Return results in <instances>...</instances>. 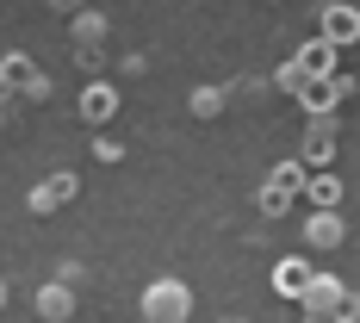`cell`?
<instances>
[{
  "instance_id": "cell-1",
  "label": "cell",
  "mask_w": 360,
  "mask_h": 323,
  "mask_svg": "<svg viewBox=\"0 0 360 323\" xmlns=\"http://www.w3.org/2000/svg\"><path fill=\"white\" fill-rule=\"evenodd\" d=\"M304 180H311V168H304V162H280V168L267 175V186L255 193L261 217H286V212H292V199L304 193Z\"/></svg>"
},
{
  "instance_id": "cell-2",
  "label": "cell",
  "mask_w": 360,
  "mask_h": 323,
  "mask_svg": "<svg viewBox=\"0 0 360 323\" xmlns=\"http://www.w3.org/2000/svg\"><path fill=\"white\" fill-rule=\"evenodd\" d=\"M186 317H193V286L186 280L143 286V323H186Z\"/></svg>"
},
{
  "instance_id": "cell-3",
  "label": "cell",
  "mask_w": 360,
  "mask_h": 323,
  "mask_svg": "<svg viewBox=\"0 0 360 323\" xmlns=\"http://www.w3.org/2000/svg\"><path fill=\"white\" fill-rule=\"evenodd\" d=\"M335 144H342V125H335V112H311V125H304V144H298V162H304V168H329V162H335Z\"/></svg>"
},
{
  "instance_id": "cell-4",
  "label": "cell",
  "mask_w": 360,
  "mask_h": 323,
  "mask_svg": "<svg viewBox=\"0 0 360 323\" xmlns=\"http://www.w3.org/2000/svg\"><path fill=\"white\" fill-rule=\"evenodd\" d=\"M0 75H6V81H13V94H19V100H50V81H44V69H37L32 56H19V50H13V56H0Z\"/></svg>"
},
{
  "instance_id": "cell-5",
  "label": "cell",
  "mask_w": 360,
  "mask_h": 323,
  "mask_svg": "<svg viewBox=\"0 0 360 323\" xmlns=\"http://www.w3.org/2000/svg\"><path fill=\"white\" fill-rule=\"evenodd\" d=\"M75 193H81V180H75L69 168H63V175H44V180L32 186V199H25V212H32V217H50L56 205H69Z\"/></svg>"
},
{
  "instance_id": "cell-6",
  "label": "cell",
  "mask_w": 360,
  "mask_h": 323,
  "mask_svg": "<svg viewBox=\"0 0 360 323\" xmlns=\"http://www.w3.org/2000/svg\"><path fill=\"white\" fill-rule=\"evenodd\" d=\"M317 25H323V37L329 44H335V50H342V44H354L360 37V6H348V0H317Z\"/></svg>"
},
{
  "instance_id": "cell-7",
  "label": "cell",
  "mask_w": 360,
  "mask_h": 323,
  "mask_svg": "<svg viewBox=\"0 0 360 323\" xmlns=\"http://www.w3.org/2000/svg\"><path fill=\"white\" fill-rule=\"evenodd\" d=\"M304 243H311V249H342V243H348L342 212H335V205H317V212L304 217Z\"/></svg>"
},
{
  "instance_id": "cell-8",
  "label": "cell",
  "mask_w": 360,
  "mask_h": 323,
  "mask_svg": "<svg viewBox=\"0 0 360 323\" xmlns=\"http://www.w3.org/2000/svg\"><path fill=\"white\" fill-rule=\"evenodd\" d=\"M342 94H348L342 75H311V81L298 87V106H304V112H335V106H342Z\"/></svg>"
},
{
  "instance_id": "cell-9",
  "label": "cell",
  "mask_w": 360,
  "mask_h": 323,
  "mask_svg": "<svg viewBox=\"0 0 360 323\" xmlns=\"http://www.w3.org/2000/svg\"><path fill=\"white\" fill-rule=\"evenodd\" d=\"M342 298H348V286H342L335 274H317V280H311V292H304L298 305H304V311H323V317L335 323V311H342Z\"/></svg>"
},
{
  "instance_id": "cell-10",
  "label": "cell",
  "mask_w": 360,
  "mask_h": 323,
  "mask_svg": "<svg viewBox=\"0 0 360 323\" xmlns=\"http://www.w3.org/2000/svg\"><path fill=\"white\" fill-rule=\"evenodd\" d=\"M37 317L44 323H69L75 317V280H50L37 292Z\"/></svg>"
},
{
  "instance_id": "cell-11",
  "label": "cell",
  "mask_w": 360,
  "mask_h": 323,
  "mask_svg": "<svg viewBox=\"0 0 360 323\" xmlns=\"http://www.w3.org/2000/svg\"><path fill=\"white\" fill-rule=\"evenodd\" d=\"M311 280H317V267H311V261H298V255H292V261H274V292L304 298V292H311Z\"/></svg>"
},
{
  "instance_id": "cell-12",
  "label": "cell",
  "mask_w": 360,
  "mask_h": 323,
  "mask_svg": "<svg viewBox=\"0 0 360 323\" xmlns=\"http://www.w3.org/2000/svg\"><path fill=\"white\" fill-rule=\"evenodd\" d=\"M106 32H112V19H106V13H94V6H81V13L69 19V37L81 44V50H100Z\"/></svg>"
},
{
  "instance_id": "cell-13",
  "label": "cell",
  "mask_w": 360,
  "mask_h": 323,
  "mask_svg": "<svg viewBox=\"0 0 360 323\" xmlns=\"http://www.w3.org/2000/svg\"><path fill=\"white\" fill-rule=\"evenodd\" d=\"M112 112H118V87H106V81L81 87V118H87V125H106Z\"/></svg>"
},
{
  "instance_id": "cell-14",
  "label": "cell",
  "mask_w": 360,
  "mask_h": 323,
  "mask_svg": "<svg viewBox=\"0 0 360 323\" xmlns=\"http://www.w3.org/2000/svg\"><path fill=\"white\" fill-rule=\"evenodd\" d=\"M304 199H311V205H342V180L329 175V168H311V180H304Z\"/></svg>"
},
{
  "instance_id": "cell-15",
  "label": "cell",
  "mask_w": 360,
  "mask_h": 323,
  "mask_svg": "<svg viewBox=\"0 0 360 323\" xmlns=\"http://www.w3.org/2000/svg\"><path fill=\"white\" fill-rule=\"evenodd\" d=\"M298 63H304V75H335V44H329V37H311V44L298 50Z\"/></svg>"
},
{
  "instance_id": "cell-16",
  "label": "cell",
  "mask_w": 360,
  "mask_h": 323,
  "mask_svg": "<svg viewBox=\"0 0 360 323\" xmlns=\"http://www.w3.org/2000/svg\"><path fill=\"white\" fill-rule=\"evenodd\" d=\"M193 118H224V106H230V87H193Z\"/></svg>"
},
{
  "instance_id": "cell-17",
  "label": "cell",
  "mask_w": 360,
  "mask_h": 323,
  "mask_svg": "<svg viewBox=\"0 0 360 323\" xmlns=\"http://www.w3.org/2000/svg\"><path fill=\"white\" fill-rule=\"evenodd\" d=\"M304 81H311V75H304V63H298V56H292V63H280V69H274V87H280V94H298V87H304Z\"/></svg>"
},
{
  "instance_id": "cell-18",
  "label": "cell",
  "mask_w": 360,
  "mask_h": 323,
  "mask_svg": "<svg viewBox=\"0 0 360 323\" xmlns=\"http://www.w3.org/2000/svg\"><path fill=\"white\" fill-rule=\"evenodd\" d=\"M94 156H100V162H118V156H124V144H118V137H100V144H94Z\"/></svg>"
},
{
  "instance_id": "cell-19",
  "label": "cell",
  "mask_w": 360,
  "mask_h": 323,
  "mask_svg": "<svg viewBox=\"0 0 360 323\" xmlns=\"http://www.w3.org/2000/svg\"><path fill=\"white\" fill-rule=\"evenodd\" d=\"M335 323H360V292H348V298H342V311H335Z\"/></svg>"
},
{
  "instance_id": "cell-20",
  "label": "cell",
  "mask_w": 360,
  "mask_h": 323,
  "mask_svg": "<svg viewBox=\"0 0 360 323\" xmlns=\"http://www.w3.org/2000/svg\"><path fill=\"white\" fill-rule=\"evenodd\" d=\"M81 6H87V0H50V13H63V19H75Z\"/></svg>"
},
{
  "instance_id": "cell-21",
  "label": "cell",
  "mask_w": 360,
  "mask_h": 323,
  "mask_svg": "<svg viewBox=\"0 0 360 323\" xmlns=\"http://www.w3.org/2000/svg\"><path fill=\"white\" fill-rule=\"evenodd\" d=\"M298 323H329V317H323V311H304V317H298Z\"/></svg>"
},
{
  "instance_id": "cell-22",
  "label": "cell",
  "mask_w": 360,
  "mask_h": 323,
  "mask_svg": "<svg viewBox=\"0 0 360 323\" xmlns=\"http://www.w3.org/2000/svg\"><path fill=\"white\" fill-rule=\"evenodd\" d=\"M0 311H6V280H0Z\"/></svg>"
}]
</instances>
